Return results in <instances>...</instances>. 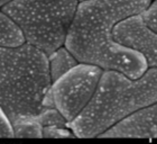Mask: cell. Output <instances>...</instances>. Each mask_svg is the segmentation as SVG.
Instances as JSON below:
<instances>
[{"mask_svg": "<svg viewBox=\"0 0 157 144\" xmlns=\"http://www.w3.org/2000/svg\"><path fill=\"white\" fill-rule=\"evenodd\" d=\"M112 35L120 45L141 54L148 66H157V33L146 25L141 14L119 22L113 28Z\"/></svg>", "mask_w": 157, "mask_h": 144, "instance_id": "cell-6", "label": "cell"}, {"mask_svg": "<svg viewBox=\"0 0 157 144\" xmlns=\"http://www.w3.org/2000/svg\"><path fill=\"white\" fill-rule=\"evenodd\" d=\"M102 72L97 66L81 63L52 83L53 105L67 123L74 121L90 102Z\"/></svg>", "mask_w": 157, "mask_h": 144, "instance_id": "cell-5", "label": "cell"}, {"mask_svg": "<svg viewBox=\"0 0 157 144\" xmlns=\"http://www.w3.org/2000/svg\"><path fill=\"white\" fill-rule=\"evenodd\" d=\"M9 1H11V0H0V7L5 6L6 3H8Z\"/></svg>", "mask_w": 157, "mask_h": 144, "instance_id": "cell-12", "label": "cell"}, {"mask_svg": "<svg viewBox=\"0 0 157 144\" xmlns=\"http://www.w3.org/2000/svg\"><path fill=\"white\" fill-rule=\"evenodd\" d=\"M49 74L52 82H55L63 74L74 68L78 64V61L65 47H59L48 55Z\"/></svg>", "mask_w": 157, "mask_h": 144, "instance_id": "cell-8", "label": "cell"}, {"mask_svg": "<svg viewBox=\"0 0 157 144\" xmlns=\"http://www.w3.org/2000/svg\"><path fill=\"white\" fill-rule=\"evenodd\" d=\"M78 8V0H11L2 6L19 27L27 44L46 55L64 44Z\"/></svg>", "mask_w": 157, "mask_h": 144, "instance_id": "cell-4", "label": "cell"}, {"mask_svg": "<svg viewBox=\"0 0 157 144\" xmlns=\"http://www.w3.org/2000/svg\"><path fill=\"white\" fill-rule=\"evenodd\" d=\"M78 1H81V2H82V1H85V0H78Z\"/></svg>", "mask_w": 157, "mask_h": 144, "instance_id": "cell-13", "label": "cell"}, {"mask_svg": "<svg viewBox=\"0 0 157 144\" xmlns=\"http://www.w3.org/2000/svg\"><path fill=\"white\" fill-rule=\"evenodd\" d=\"M157 102V66L138 79L105 70L86 107L69 123L75 138H98L134 111Z\"/></svg>", "mask_w": 157, "mask_h": 144, "instance_id": "cell-3", "label": "cell"}, {"mask_svg": "<svg viewBox=\"0 0 157 144\" xmlns=\"http://www.w3.org/2000/svg\"><path fill=\"white\" fill-rule=\"evenodd\" d=\"M151 0H85L78 5L65 38V49L78 62L113 70L138 79L148 66L144 56L113 39L119 22L147 9Z\"/></svg>", "mask_w": 157, "mask_h": 144, "instance_id": "cell-1", "label": "cell"}, {"mask_svg": "<svg viewBox=\"0 0 157 144\" xmlns=\"http://www.w3.org/2000/svg\"><path fill=\"white\" fill-rule=\"evenodd\" d=\"M141 17L146 25L157 33V0L151 2L147 9L141 13Z\"/></svg>", "mask_w": 157, "mask_h": 144, "instance_id": "cell-10", "label": "cell"}, {"mask_svg": "<svg viewBox=\"0 0 157 144\" xmlns=\"http://www.w3.org/2000/svg\"><path fill=\"white\" fill-rule=\"evenodd\" d=\"M48 59L30 44L0 47V109L13 138H42L38 118L52 88Z\"/></svg>", "mask_w": 157, "mask_h": 144, "instance_id": "cell-2", "label": "cell"}, {"mask_svg": "<svg viewBox=\"0 0 157 144\" xmlns=\"http://www.w3.org/2000/svg\"><path fill=\"white\" fill-rule=\"evenodd\" d=\"M25 43L19 27L0 11V47H17Z\"/></svg>", "mask_w": 157, "mask_h": 144, "instance_id": "cell-9", "label": "cell"}, {"mask_svg": "<svg viewBox=\"0 0 157 144\" xmlns=\"http://www.w3.org/2000/svg\"><path fill=\"white\" fill-rule=\"evenodd\" d=\"M98 138H157V102L128 115Z\"/></svg>", "mask_w": 157, "mask_h": 144, "instance_id": "cell-7", "label": "cell"}, {"mask_svg": "<svg viewBox=\"0 0 157 144\" xmlns=\"http://www.w3.org/2000/svg\"><path fill=\"white\" fill-rule=\"evenodd\" d=\"M13 138V128L10 126L9 121L7 119L2 110L0 109V138Z\"/></svg>", "mask_w": 157, "mask_h": 144, "instance_id": "cell-11", "label": "cell"}]
</instances>
